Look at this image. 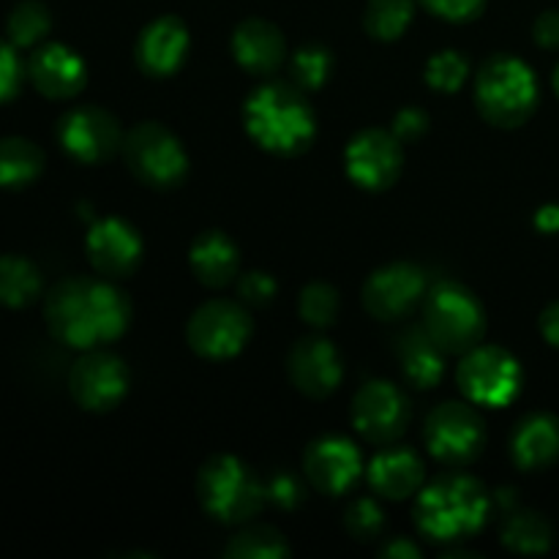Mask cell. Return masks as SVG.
<instances>
[{"label":"cell","instance_id":"836d02e7","mask_svg":"<svg viewBox=\"0 0 559 559\" xmlns=\"http://www.w3.org/2000/svg\"><path fill=\"white\" fill-rule=\"evenodd\" d=\"M424 76L431 91L456 93L469 80V60L459 49H442L426 60Z\"/></svg>","mask_w":559,"mask_h":559},{"label":"cell","instance_id":"4dcf8cb0","mask_svg":"<svg viewBox=\"0 0 559 559\" xmlns=\"http://www.w3.org/2000/svg\"><path fill=\"white\" fill-rule=\"evenodd\" d=\"M224 555L233 559H278L293 555V549L278 530L267 524H249L235 538H229Z\"/></svg>","mask_w":559,"mask_h":559},{"label":"cell","instance_id":"f546056e","mask_svg":"<svg viewBox=\"0 0 559 559\" xmlns=\"http://www.w3.org/2000/svg\"><path fill=\"white\" fill-rule=\"evenodd\" d=\"M52 31V14L41 0H22L5 20V36L16 49L38 47Z\"/></svg>","mask_w":559,"mask_h":559},{"label":"cell","instance_id":"8d00e7d4","mask_svg":"<svg viewBox=\"0 0 559 559\" xmlns=\"http://www.w3.org/2000/svg\"><path fill=\"white\" fill-rule=\"evenodd\" d=\"M276 278L265 271H249L238 278V300L249 309H265L276 298Z\"/></svg>","mask_w":559,"mask_h":559},{"label":"cell","instance_id":"ffe728a7","mask_svg":"<svg viewBox=\"0 0 559 559\" xmlns=\"http://www.w3.org/2000/svg\"><path fill=\"white\" fill-rule=\"evenodd\" d=\"M27 80L49 102H69L87 85V66L80 52L60 41H44L27 60Z\"/></svg>","mask_w":559,"mask_h":559},{"label":"cell","instance_id":"8992f818","mask_svg":"<svg viewBox=\"0 0 559 559\" xmlns=\"http://www.w3.org/2000/svg\"><path fill=\"white\" fill-rule=\"evenodd\" d=\"M486 309L462 282H437L424 298V328L445 355H464L486 336Z\"/></svg>","mask_w":559,"mask_h":559},{"label":"cell","instance_id":"30bf717a","mask_svg":"<svg viewBox=\"0 0 559 559\" xmlns=\"http://www.w3.org/2000/svg\"><path fill=\"white\" fill-rule=\"evenodd\" d=\"M254 333L249 306L240 300H207L191 314L186 325V342L200 358L229 360L246 349Z\"/></svg>","mask_w":559,"mask_h":559},{"label":"cell","instance_id":"ab89813d","mask_svg":"<svg viewBox=\"0 0 559 559\" xmlns=\"http://www.w3.org/2000/svg\"><path fill=\"white\" fill-rule=\"evenodd\" d=\"M391 131L396 134V140L402 142V145H407V142H418L420 136L429 131V115H426L420 107L399 109V115L393 118Z\"/></svg>","mask_w":559,"mask_h":559},{"label":"cell","instance_id":"f6af8a7d","mask_svg":"<svg viewBox=\"0 0 559 559\" xmlns=\"http://www.w3.org/2000/svg\"><path fill=\"white\" fill-rule=\"evenodd\" d=\"M555 91H557V96H559V66H557V71H555Z\"/></svg>","mask_w":559,"mask_h":559},{"label":"cell","instance_id":"ac0fdd59","mask_svg":"<svg viewBox=\"0 0 559 559\" xmlns=\"http://www.w3.org/2000/svg\"><path fill=\"white\" fill-rule=\"evenodd\" d=\"M287 377L304 396L328 399L344 380L342 355L325 336L298 338L287 355Z\"/></svg>","mask_w":559,"mask_h":559},{"label":"cell","instance_id":"1f68e13d","mask_svg":"<svg viewBox=\"0 0 559 559\" xmlns=\"http://www.w3.org/2000/svg\"><path fill=\"white\" fill-rule=\"evenodd\" d=\"M333 74V52L322 44H306L289 58V82L300 91H320Z\"/></svg>","mask_w":559,"mask_h":559},{"label":"cell","instance_id":"7bdbcfd3","mask_svg":"<svg viewBox=\"0 0 559 559\" xmlns=\"http://www.w3.org/2000/svg\"><path fill=\"white\" fill-rule=\"evenodd\" d=\"M540 333H544L551 347L559 349V300L546 306L544 314H540Z\"/></svg>","mask_w":559,"mask_h":559},{"label":"cell","instance_id":"f1b7e54d","mask_svg":"<svg viewBox=\"0 0 559 559\" xmlns=\"http://www.w3.org/2000/svg\"><path fill=\"white\" fill-rule=\"evenodd\" d=\"M415 0H369L364 27L377 41H399L413 25Z\"/></svg>","mask_w":559,"mask_h":559},{"label":"cell","instance_id":"484cf974","mask_svg":"<svg viewBox=\"0 0 559 559\" xmlns=\"http://www.w3.org/2000/svg\"><path fill=\"white\" fill-rule=\"evenodd\" d=\"M44 173V151L25 136L0 140V189L20 191Z\"/></svg>","mask_w":559,"mask_h":559},{"label":"cell","instance_id":"52a82bcc","mask_svg":"<svg viewBox=\"0 0 559 559\" xmlns=\"http://www.w3.org/2000/svg\"><path fill=\"white\" fill-rule=\"evenodd\" d=\"M129 173L142 186L156 191H173L189 178V153L178 134L158 120H142L126 134L120 147Z\"/></svg>","mask_w":559,"mask_h":559},{"label":"cell","instance_id":"d590c367","mask_svg":"<svg viewBox=\"0 0 559 559\" xmlns=\"http://www.w3.org/2000/svg\"><path fill=\"white\" fill-rule=\"evenodd\" d=\"M265 500L271 502L278 511H298L306 500V486L304 480L295 473H276L265 484Z\"/></svg>","mask_w":559,"mask_h":559},{"label":"cell","instance_id":"e575fe53","mask_svg":"<svg viewBox=\"0 0 559 559\" xmlns=\"http://www.w3.org/2000/svg\"><path fill=\"white\" fill-rule=\"evenodd\" d=\"M344 530L358 544H371L385 533V513L377 506V500L360 497V500L349 502L347 513H344Z\"/></svg>","mask_w":559,"mask_h":559},{"label":"cell","instance_id":"e0dca14e","mask_svg":"<svg viewBox=\"0 0 559 559\" xmlns=\"http://www.w3.org/2000/svg\"><path fill=\"white\" fill-rule=\"evenodd\" d=\"M364 475V456L347 437H317L304 453V478L320 495L342 497Z\"/></svg>","mask_w":559,"mask_h":559},{"label":"cell","instance_id":"6da1fadb","mask_svg":"<svg viewBox=\"0 0 559 559\" xmlns=\"http://www.w3.org/2000/svg\"><path fill=\"white\" fill-rule=\"evenodd\" d=\"M47 328L71 349H98L118 342L131 325V300L112 278L71 276L44 300Z\"/></svg>","mask_w":559,"mask_h":559},{"label":"cell","instance_id":"8fae6325","mask_svg":"<svg viewBox=\"0 0 559 559\" xmlns=\"http://www.w3.org/2000/svg\"><path fill=\"white\" fill-rule=\"evenodd\" d=\"M58 145L69 158L80 164H104L123 147V126L104 107L82 104L60 115L55 126Z\"/></svg>","mask_w":559,"mask_h":559},{"label":"cell","instance_id":"5bb4252c","mask_svg":"<svg viewBox=\"0 0 559 559\" xmlns=\"http://www.w3.org/2000/svg\"><path fill=\"white\" fill-rule=\"evenodd\" d=\"M404 167V147L393 131L366 129L344 151L347 178L364 191H388Z\"/></svg>","mask_w":559,"mask_h":559},{"label":"cell","instance_id":"44dd1931","mask_svg":"<svg viewBox=\"0 0 559 559\" xmlns=\"http://www.w3.org/2000/svg\"><path fill=\"white\" fill-rule=\"evenodd\" d=\"M229 49H233L235 63L249 71L251 76H273L287 60L284 33L262 16H249L240 22L235 27Z\"/></svg>","mask_w":559,"mask_h":559},{"label":"cell","instance_id":"9a60e30c","mask_svg":"<svg viewBox=\"0 0 559 559\" xmlns=\"http://www.w3.org/2000/svg\"><path fill=\"white\" fill-rule=\"evenodd\" d=\"M429 293L426 271L413 262H391L382 265L366 278L364 284V309L374 320L391 322L407 317Z\"/></svg>","mask_w":559,"mask_h":559},{"label":"cell","instance_id":"83f0119b","mask_svg":"<svg viewBox=\"0 0 559 559\" xmlns=\"http://www.w3.org/2000/svg\"><path fill=\"white\" fill-rule=\"evenodd\" d=\"M551 524L535 511H516L502 527V546L516 555H544L551 549Z\"/></svg>","mask_w":559,"mask_h":559},{"label":"cell","instance_id":"f35d334b","mask_svg":"<svg viewBox=\"0 0 559 559\" xmlns=\"http://www.w3.org/2000/svg\"><path fill=\"white\" fill-rule=\"evenodd\" d=\"M429 14L440 16V20L453 22V25H464L484 14L486 0H418Z\"/></svg>","mask_w":559,"mask_h":559},{"label":"cell","instance_id":"4316f807","mask_svg":"<svg viewBox=\"0 0 559 559\" xmlns=\"http://www.w3.org/2000/svg\"><path fill=\"white\" fill-rule=\"evenodd\" d=\"M44 278L36 262L20 254L0 257V306L25 309L41 298Z\"/></svg>","mask_w":559,"mask_h":559},{"label":"cell","instance_id":"ba28073f","mask_svg":"<svg viewBox=\"0 0 559 559\" xmlns=\"http://www.w3.org/2000/svg\"><path fill=\"white\" fill-rule=\"evenodd\" d=\"M456 382L464 399L475 407L500 409L519 399L524 385V371L516 355L495 344H478L462 355L456 369Z\"/></svg>","mask_w":559,"mask_h":559},{"label":"cell","instance_id":"d6986e66","mask_svg":"<svg viewBox=\"0 0 559 559\" xmlns=\"http://www.w3.org/2000/svg\"><path fill=\"white\" fill-rule=\"evenodd\" d=\"M189 49L191 36L186 22L175 14H164L142 27L136 36L134 60L142 74L151 80H167L183 69Z\"/></svg>","mask_w":559,"mask_h":559},{"label":"cell","instance_id":"4fadbf2b","mask_svg":"<svg viewBox=\"0 0 559 559\" xmlns=\"http://www.w3.org/2000/svg\"><path fill=\"white\" fill-rule=\"evenodd\" d=\"M413 420L407 393L388 380H371L355 393L353 426L371 445H393Z\"/></svg>","mask_w":559,"mask_h":559},{"label":"cell","instance_id":"ee69618b","mask_svg":"<svg viewBox=\"0 0 559 559\" xmlns=\"http://www.w3.org/2000/svg\"><path fill=\"white\" fill-rule=\"evenodd\" d=\"M535 227L540 233H559V205H544L535 213Z\"/></svg>","mask_w":559,"mask_h":559},{"label":"cell","instance_id":"5b68a950","mask_svg":"<svg viewBox=\"0 0 559 559\" xmlns=\"http://www.w3.org/2000/svg\"><path fill=\"white\" fill-rule=\"evenodd\" d=\"M197 500L216 522L240 527L265 506V484L238 456L216 453L197 473Z\"/></svg>","mask_w":559,"mask_h":559},{"label":"cell","instance_id":"9c48e42d","mask_svg":"<svg viewBox=\"0 0 559 559\" xmlns=\"http://www.w3.org/2000/svg\"><path fill=\"white\" fill-rule=\"evenodd\" d=\"M424 440L445 467H467L486 448V420L473 402H445L426 418Z\"/></svg>","mask_w":559,"mask_h":559},{"label":"cell","instance_id":"7a4b0ae2","mask_svg":"<svg viewBox=\"0 0 559 559\" xmlns=\"http://www.w3.org/2000/svg\"><path fill=\"white\" fill-rule=\"evenodd\" d=\"M246 134L265 153L295 158L317 140V115L304 91L293 82L267 80L243 104Z\"/></svg>","mask_w":559,"mask_h":559},{"label":"cell","instance_id":"d6a6232c","mask_svg":"<svg viewBox=\"0 0 559 559\" xmlns=\"http://www.w3.org/2000/svg\"><path fill=\"white\" fill-rule=\"evenodd\" d=\"M338 311H342V298H338L336 287L325 282H311L300 289L298 295V314L306 325L317 328H331L338 320Z\"/></svg>","mask_w":559,"mask_h":559},{"label":"cell","instance_id":"b9f144b4","mask_svg":"<svg viewBox=\"0 0 559 559\" xmlns=\"http://www.w3.org/2000/svg\"><path fill=\"white\" fill-rule=\"evenodd\" d=\"M380 557L388 559H420V549L409 538H393L380 549Z\"/></svg>","mask_w":559,"mask_h":559},{"label":"cell","instance_id":"7c38bea8","mask_svg":"<svg viewBox=\"0 0 559 559\" xmlns=\"http://www.w3.org/2000/svg\"><path fill=\"white\" fill-rule=\"evenodd\" d=\"M131 371L120 355L107 349H85L69 371V393L87 413H109L126 399Z\"/></svg>","mask_w":559,"mask_h":559},{"label":"cell","instance_id":"7402d4cb","mask_svg":"<svg viewBox=\"0 0 559 559\" xmlns=\"http://www.w3.org/2000/svg\"><path fill=\"white\" fill-rule=\"evenodd\" d=\"M366 480L377 497L402 502L418 497V491L424 489L426 467L418 453H413L409 448L382 445V451L374 453L366 467Z\"/></svg>","mask_w":559,"mask_h":559},{"label":"cell","instance_id":"2e32d148","mask_svg":"<svg viewBox=\"0 0 559 559\" xmlns=\"http://www.w3.org/2000/svg\"><path fill=\"white\" fill-rule=\"evenodd\" d=\"M85 251L98 276L120 282V278L134 276L136 267L142 265L145 240L136 233L134 224L118 216H107L91 224L85 238Z\"/></svg>","mask_w":559,"mask_h":559},{"label":"cell","instance_id":"277c9868","mask_svg":"<svg viewBox=\"0 0 559 559\" xmlns=\"http://www.w3.org/2000/svg\"><path fill=\"white\" fill-rule=\"evenodd\" d=\"M475 107L497 129H519L538 107V76L513 55H491L475 76Z\"/></svg>","mask_w":559,"mask_h":559},{"label":"cell","instance_id":"cb8c5ba5","mask_svg":"<svg viewBox=\"0 0 559 559\" xmlns=\"http://www.w3.org/2000/svg\"><path fill=\"white\" fill-rule=\"evenodd\" d=\"M511 456L519 469H546L559 459V420L549 413H533L511 435Z\"/></svg>","mask_w":559,"mask_h":559},{"label":"cell","instance_id":"3957f363","mask_svg":"<svg viewBox=\"0 0 559 559\" xmlns=\"http://www.w3.org/2000/svg\"><path fill=\"white\" fill-rule=\"evenodd\" d=\"M495 497L469 475H440L415 497V524L420 535L442 546L475 538L486 527Z\"/></svg>","mask_w":559,"mask_h":559},{"label":"cell","instance_id":"74e56055","mask_svg":"<svg viewBox=\"0 0 559 559\" xmlns=\"http://www.w3.org/2000/svg\"><path fill=\"white\" fill-rule=\"evenodd\" d=\"M27 76V63H22L20 52L11 41H0V104L11 102L22 91Z\"/></svg>","mask_w":559,"mask_h":559},{"label":"cell","instance_id":"60d3db41","mask_svg":"<svg viewBox=\"0 0 559 559\" xmlns=\"http://www.w3.org/2000/svg\"><path fill=\"white\" fill-rule=\"evenodd\" d=\"M533 36L538 47L546 49H559V9L544 11V14L535 20Z\"/></svg>","mask_w":559,"mask_h":559},{"label":"cell","instance_id":"603a6c76","mask_svg":"<svg viewBox=\"0 0 559 559\" xmlns=\"http://www.w3.org/2000/svg\"><path fill=\"white\" fill-rule=\"evenodd\" d=\"M189 265L202 287L222 289L238 282L240 276V249L222 229H207L191 243Z\"/></svg>","mask_w":559,"mask_h":559},{"label":"cell","instance_id":"d4e9b609","mask_svg":"<svg viewBox=\"0 0 559 559\" xmlns=\"http://www.w3.org/2000/svg\"><path fill=\"white\" fill-rule=\"evenodd\" d=\"M399 364H402L404 380L418 391L440 385L445 374V353L437 347L435 338L426 333V328H409L399 338Z\"/></svg>","mask_w":559,"mask_h":559}]
</instances>
